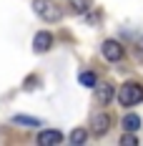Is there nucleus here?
Returning a JSON list of instances; mask_svg holds the SVG:
<instances>
[{
    "mask_svg": "<svg viewBox=\"0 0 143 146\" xmlns=\"http://www.w3.org/2000/svg\"><path fill=\"white\" fill-rule=\"evenodd\" d=\"M33 10L45 23H58L63 18V10H60V5L55 0H33Z\"/></svg>",
    "mask_w": 143,
    "mask_h": 146,
    "instance_id": "obj_1",
    "label": "nucleus"
},
{
    "mask_svg": "<svg viewBox=\"0 0 143 146\" xmlns=\"http://www.w3.org/2000/svg\"><path fill=\"white\" fill-rule=\"evenodd\" d=\"M121 144H123V146H136V144H138V139L133 136V131H126V136L121 139Z\"/></svg>",
    "mask_w": 143,
    "mask_h": 146,
    "instance_id": "obj_13",
    "label": "nucleus"
},
{
    "mask_svg": "<svg viewBox=\"0 0 143 146\" xmlns=\"http://www.w3.org/2000/svg\"><path fill=\"white\" fill-rule=\"evenodd\" d=\"M78 81H80V86H86V88H96V83H98V78H96L93 71H83L78 76Z\"/></svg>",
    "mask_w": 143,
    "mask_h": 146,
    "instance_id": "obj_10",
    "label": "nucleus"
},
{
    "mask_svg": "<svg viewBox=\"0 0 143 146\" xmlns=\"http://www.w3.org/2000/svg\"><path fill=\"white\" fill-rule=\"evenodd\" d=\"M123 129L126 131H138L141 129V116L138 113H126L123 116Z\"/></svg>",
    "mask_w": 143,
    "mask_h": 146,
    "instance_id": "obj_9",
    "label": "nucleus"
},
{
    "mask_svg": "<svg viewBox=\"0 0 143 146\" xmlns=\"http://www.w3.org/2000/svg\"><path fill=\"white\" fill-rule=\"evenodd\" d=\"M115 96H118L121 106H136V103L143 101V86L136 83V81H128V83H123V86L118 88Z\"/></svg>",
    "mask_w": 143,
    "mask_h": 146,
    "instance_id": "obj_2",
    "label": "nucleus"
},
{
    "mask_svg": "<svg viewBox=\"0 0 143 146\" xmlns=\"http://www.w3.org/2000/svg\"><path fill=\"white\" fill-rule=\"evenodd\" d=\"M86 141H88V131L86 129H75V131H71V144L80 146V144H86Z\"/></svg>",
    "mask_w": 143,
    "mask_h": 146,
    "instance_id": "obj_12",
    "label": "nucleus"
},
{
    "mask_svg": "<svg viewBox=\"0 0 143 146\" xmlns=\"http://www.w3.org/2000/svg\"><path fill=\"white\" fill-rule=\"evenodd\" d=\"M100 53H103V58H105V60H111V63H118V60L126 56L123 45L118 43V40H105V43L100 45Z\"/></svg>",
    "mask_w": 143,
    "mask_h": 146,
    "instance_id": "obj_3",
    "label": "nucleus"
},
{
    "mask_svg": "<svg viewBox=\"0 0 143 146\" xmlns=\"http://www.w3.org/2000/svg\"><path fill=\"white\" fill-rule=\"evenodd\" d=\"M68 5H71L73 13H88V8H90V0H68Z\"/></svg>",
    "mask_w": 143,
    "mask_h": 146,
    "instance_id": "obj_11",
    "label": "nucleus"
},
{
    "mask_svg": "<svg viewBox=\"0 0 143 146\" xmlns=\"http://www.w3.org/2000/svg\"><path fill=\"white\" fill-rule=\"evenodd\" d=\"M13 123H18V126H25V129H38V126H43V123H40V118L25 116V113H15V116H13Z\"/></svg>",
    "mask_w": 143,
    "mask_h": 146,
    "instance_id": "obj_8",
    "label": "nucleus"
},
{
    "mask_svg": "<svg viewBox=\"0 0 143 146\" xmlns=\"http://www.w3.org/2000/svg\"><path fill=\"white\" fill-rule=\"evenodd\" d=\"M90 126H93V133L96 136H103V133L111 129V116L105 111H100V113H96V116L90 118Z\"/></svg>",
    "mask_w": 143,
    "mask_h": 146,
    "instance_id": "obj_6",
    "label": "nucleus"
},
{
    "mask_svg": "<svg viewBox=\"0 0 143 146\" xmlns=\"http://www.w3.org/2000/svg\"><path fill=\"white\" fill-rule=\"evenodd\" d=\"M60 141H63V133L58 129H45V131L38 133V144L40 146H58Z\"/></svg>",
    "mask_w": 143,
    "mask_h": 146,
    "instance_id": "obj_7",
    "label": "nucleus"
},
{
    "mask_svg": "<svg viewBox=\"0 0 143 146\" xmlns=\"http://www.w3.org/2000/svg\"><path fill=\"white\" fill-rule=\"evenodd\" d=\"M113 98H115L113 83H96V101H98V106H108Z\"/></svg>",
    "mask_w": 143,
    "mask_h": 146,
    "instance_id": "obj_4",
    "label": "nucleus"
},
{
    "mask_svg": "<svg viewBox=\"0 0 143 146\" xmlns=\"http://www.w3.org/2000/svg\"><path fill=\"white\" fill-rule=\"evenodd\" d=\"M50 48H53V35L48 30H38L35 38H33V50L35 53H48Z\"/></svg>",
    "mask_w": 143,
    "mask_h": 146,
    "instance_id": "obj_5",
    "label": "nucleus"
}]
</instances>
